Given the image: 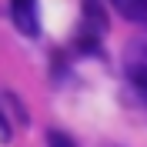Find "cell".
I'll use <instances>...</instances> for the list:
<instances>
[{
  "label": "cell",
  "mask_w": 147,
  "mask_h": 147,
  "mask_svg": "<svg viewBox=\"0 0 147 147\" xmlns=\"http://www.w3.org/2000/svg\"><path fill=\"white\" fill-rule=\"evenodd\" d=\"M0 137L10 140V124H7V114H3V110H0Z\"/></svg>",
  "instance_id": "5"
},
{
  "label": "cell",
  "mask_w": 147,
  "mask_h": 147,
  "mask_svg": "<svg viewBox=\"0 0 147 147\" xmlns=\"http://www.w3.org/2000/svg\"><path fill=\"white\" fill-rule=\"evenodd\" d=\"M114 7L124 13L127 20H134V24H147V0H114Z\"/></svg>",
  "instance_id": "3"
},
{
  "label": "cell",
  "mask_w": 147,
  "mask_h": 147,
  "mask_svg": "<svg viewBox=\"0 0 147 147\" xmlns=\"http://www.w3.org/2000/svg\"><path fill=\"white\" fill-rule=\"evenodd\" d=\"M47 144H50V147H77L74 137L64 134V130H47Z\"/></svg>",
  "instance_id": "4"
},
{
  "label": "cell",
  "mask_w": 147,
  "mask_h": 147,
  "mask_svg": "<svg viewBox=\"0 0 147 147\" xmlns=\"http://www.w3.org/2000/svg\"><path fill=\"white\" fill-rule=\"evenodd\" d=\"M10 17L20 34L37 37L40 34V17H37V0H10Z\"/></svg>",
  "instance_id": "2"
},
{
  "label": "cell",
  "mask_w": 147,
  "mask_h": 147,
  "mask_svg": "<svg viewBox=\"0 0 147 147\" xmlns=\"http://www.w3.org/2000/svg\"><path fill=\"white\" fill-rule=\"evenodd\" d=\"M124 74L134 90H147V37H137L124 47Z\"/></svg>",
  "instance_id": "1"
}]
</instances>
